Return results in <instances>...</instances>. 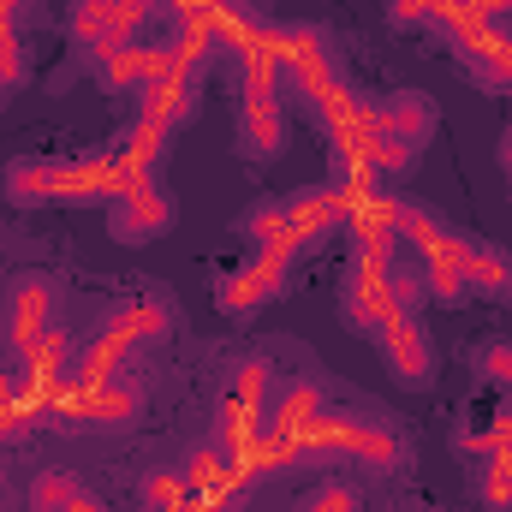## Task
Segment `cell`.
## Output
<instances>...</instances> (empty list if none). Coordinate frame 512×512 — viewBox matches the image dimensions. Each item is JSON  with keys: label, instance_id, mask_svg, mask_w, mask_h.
I'll list each match as a JSON object with an SVG mask.
<instances>
[{"label": "cell", "instance_id": "30bf717a", "mask_svg": "<svg viewBox=\"0 0 512 512\" xmlns=\"http://www.w3.org/2000/svg\"><path fill=\"white\" fill-rule=\"evenodd\" d=\"M120 173L114 155H84V161H54V203H114Z\"/></svg>", "mask_w": 512, "mask_h": 512}, {"label": "cell", "instance_id": "4fadbf2b", "mask_svg": "<svg viewBox=\"0 0 512 512\" xmlns=\"http://www.w3.org/2000/svg\"><path fill=\"white\" fill-rule=\"evenodd\" d=\"M376 131L387 137H399V143H423L429 131H435V96H423V90H393L376 102Z\"/></svg>", "mask_w": 512, "mask_h": 512}, {"label": "cell", "instance_id": "44dd1931", "mask_svg": "<svg viewBox=\"0 0 512 512\" xmlns=\"http://www.w3.org/2000/svg\"><path fill=\"white\" fill-rule=\"evenodd\" d=\"M477 495H483V507L489 512H512V447H501V453L483 459V483H477Z\"/></svg>", "mask_w": 512, "mask_h": 512}, {"label": "cell", "instance_id": "f1b7e54d", "mask_svg": "<svg viewBox=\"0 0 512 512\" xmlns=\"http://www.w3.org/2000/svg\"><path fill=\"white\" fill-rule=\"evenodd\" d=\"M66 512H102V501H96V495H78V501H72Z\"/></svg>", "mask_w": 512, "mask_h": 512}, {"label": "cell", "instance_id": "5bb4252c", "mask_svg": "<svg viewBox=\"0 0 512 512\" xmlns=\"http://www.w3.org/2000/svg\"><path fill=\"white\" fill-rule=\"evenodd\" d=\"M322 411H328L322 387H316V382H292L286 393H280V399H274V411H268V429L304 447V435H310V423H316Z\"/></svg>", "mask_w": 512, "mask_h": 512}, {"label": "cell", "instance_id": "e0dca14e", "mask_svg": "<svg viewBox=\"0 0 512 512\" xmlns=\"http://www.w3.org/2000/svg\"><path fill=\"white\" fill-rule=\"evenodd\" d=\"M6 197L12 203H54V161L48 155H24L6 167Z\"/></svg>", "mask_w": 512, "mask_h": 512}, {"label": "cell", "instance_id": "d4e9b609", "mask_svg": "<svg viewBox=\"0 0 512 512\" xmlns=\"http://www.w3.org/2000/svg\"><path fill=\"white\" fill-rule=\"evenodd\" d=\"M465 447H471L477 459H489V453H501V447H512V399L501 405V411H495V423H489L483 435H471Z\"/></svg>", "mask_w": 512, "mask_h": 512}, {"label": "cell", "instance_id": "4316f807", "mask_svg": "<svg viewBox=\"0 0 512 512\" xmlns=\"http://www.w3.org/2000/svg\"><path fill=\"white\" fill-rule=\"evenodd\" d=\"M304 512H358V495L340 489V483H328V489H316V495L304 501Z\"/></svg>", "mask_w": 512, "mask_h": 512}, {"label": "cell", "instance_id": "1f68e13d", "mask_svg": "<svg viewBox=\"0 0 512 512\" xmlns=\"http://www.w3.org/2000/svg\"><path fill=\"white\" fill-rule=\"evenodd\" d=\"M12 6H18V0H0V12H12Z\"/></svg>", "mask_w": 512, "mask_h": 512}, {"label": "cell", "instance_id": "52a82bcc", "mask_svg": "<svg viewBox=\"0 0 512 512\" xmlns=\"http://www.w3.org/2000/svg\"><path fill=\"white\" fill-rule=\"evenodd\" d=\"M376 340H382V358H387V370H393V382L423 387L429 376H435V352H429V334H423L417 310L387 316L382 328H376Z\"/></svg>", "mask_w": 512, "mask_h": 512}, {"label": "cell", "instance_id": "9a60e30c", "mask_svg": "<svg viewBox=\"0 0 512 512\" xmlns=\"http://www.w3.org/2000/svg\"><path fill=\"white\" fill-rule=\"evenodd\" d=\"M245 149L251 161H274L286 149V114H280V96H245Z\"/></svg>", "mask_w": 512, "mask_h": 512}, {"label": "cell", "instance_id": "6da1fadb", "mask_svg": "<svg viewBox=\"0 0 512 512\" xmlns=\"http://www.w3.org/2000/svg\"><path fill=\"white\" fill-rule=\"evenodd\" d=\"M304 453H346V459H364V465L387 471V465L405 459V441H399V429H387V423L322 411V417L310 423V435H304Z\"/></svg>", "mask_w": 512, "mask_h": 512}, {"label": "cell", "instance_id": "f546056e", "mask_svg": "<svg viewBox=\"0 0 512 512\" xmlns=\"http://www.w3.org/2000/svg\"><path fill=\"white\" fill-rule=\"evenodd\" d=\"M501 161H507V173H512V131L501 137Z\"/></svg>", "mask_w": 512, "mask_h": 512}, {"label": "cell", "instance_id": "ba28073f", "mask_svg": "<svg viewBox=\"0 0 512 512\" xmlns=\"http://www.w3.org/2000/svg\"><path fill=\"white\" fill-rule=\"evenodd\" d=\"M108 227H114V239H126V245L161 239V233L173 227V197L161 191V179H155V185H137V191H120V197L108 203Z\"/></svg>", "mask_w": 512, "mask_h": 512}, {"label": "cell", "instance_id": "3957f363", "mask_svg": "<svg viewBox=\"0 0 512 512\" xmlns=\"http://www.w3.org/2000/svg\"><path fill=\"white\" fill-rule=\"evenodd\" d=\"M370 203V191H358L352 179H322V185H304L286 197V215H292V239L298 245H316L328 239L334 227H352V215Z\"/></svg>", "mask_w": 512, "mask_h": 512}, {"label": "cell", "instance_id": "7c38bea8", "mask_svg": "<svg viewBox=\"0 0 512 512\" xmlns=\"http://www.w3.org/2000/svg\"><path fill=\"white\" fill-rule=\"evenodd\" d=\"M191 108H197V72H167L161 84H143L137 120L155 131H173L179 120H191Z\"/></svg>", "mask_w": 512, "mask_h": 512}, {"label": "cell", "instance_id": "9c48e42d", "mask_svg": "<svg viewBox=\"0 0 512 512\" xmlns=\"http://www.w3.org/2000/svg\"><path fill=\"white\" fill-rule=\"evenodd\" d=\"M42 328H54V280L48 274H18L6 286V340L24 352Z\"/></svg>", "mask_w": 512, "mask_h": 512}, {"label": "cell", "instance_id": "484cf974", "mask_svg": "<svg viewBox=\"0 0 512 512\" xmlns=\"http://www.w3.org/2000/svg\"><path fill=\"white\" fill-rule=\"evenodd\" d=\"M477 370H483V382H501V387H512V346H483Z\"/></svg>", "mask_w": 512, "mask_h": 512}, {"label": "cell", "instance_id": "8992f818", "mask_svg": "<svg viewBox=\"0 0 512 512\" xmlns=\"http://www.w3.org/2000/svg\"><path fill=\"white\" fill-rule=\"evenodd\" d=\"M167 72H185L167 42H126V48H102L96 54V78L108 90H143V84H161Z\"/></svg>", "mask_w": 512, "mask_h": 512}, {"label": "cell", "instance_id": "5b68a950", "mask_svg": "<svg viewBox=\"0 0 512 512\" xmlns=\"http://www.w3.org/2000/svg\"><path fill=\"white\" fill-rule=\"evenodd\" d=\"M286 84H292L310 108H322V102L340 90V60H334L328 36H322L316 24L286 30Z\"/></svg>", "mask_w": 512, "mask_h": 512}, {"label": "cell", "instance_id": "cb8c5ba5", "mask_svg": "<svg viewBox=\"0 0 512 512\" xmlns=\"http://www.w3.org/2000/svg\"><path fill=\"white\" fill-rule=\"evenodd\" d=\"M411 161H417V149H411V143H399V137H387V131L370 137V173H405Z\"/></svg>", "mask_w": 512, "mask_h": 512}, {"label": "cell", "instance_id": "2e32d148", "mask_svg": "<svg viewBox=\"0 0 512 512\" xmlns=\"http://www.w3.org/2000/svg\"><path fill=\"white\" fill-rule=\"evenodd\" d=\"M465 286L483 298H512V251L501 245H465Z\"/></svg>", "mask_w": 512, "mask_h": 512}, {"label": "cell", "instance_id": "ac0fdd59", "mask_svg": "<svg viewBox=\"0 0 512 512\" xmlns=\"http://www.w3.org/2000/svg\"><path fill=\"white\" fill-rule=\"evenodd\" d=\"M239 239H251L256 251H262V245H286V239H292V215H286V197H268V203H256L251 215L239 221Z\"/></svg>", "mask_w": 512, "mask_h": 512}, {"label": "cell", "instance_id": "8fae6325", "mask_svg": "<svg viewBox=\"0 0 512 512\" xmlns=\"http://www.w3.org/2000/svg\"><path fill=\"white\" fill-rule=\"evenodd\" d=\"M465 245H471V239L441 233V239L423 251V286H429L435 304H465V298H471V286H465Z\"/></svg>", "mask_w": 512, "mask_h": 512}, {"label": "cell", "instance_id": "83f0119b", "mask_svg": "<svg viewBox=\"0 0 512 512\" xmlns=\"http://www.w3.org/2000/svg\"><path fill=\"white\" fill-rule=\"evenodd\" d=\"M429 6H435V0H387V12H393V24H399V30L429 24Z\"/></svg>", "mask_w": 512, "mask_h": 512}, {"label": "cell", "instance_id": "603a6c76", "mask_svg": "<svg viewBox=\"0 0 512 512\" xmlns=\"http://www.w3.org/2000/svg\"><path fill=\"white\" fill-rule=\"evenodd\" d=\"M0 78H6V84H24V78H30V66H24V42H18L12 12H0Z\"/></svg>", "mask_w": 512, "mask_h": 512}, {"label": "cell", "instance_id": "7a4b0ae2", "mask_svg": "<svg viewBox=\"0 0 512 512\" xmlns=\"http://www.w3.org/2000/svg\"><path fill=\"white\" fill-rule=\"evenodd\" d=\"M298 251H304L298 239L251 251V262H245V268L221 274V286H215V304H221L227 316H251V310H262L268 298H280V292H286V274H292V256H298Z\"/></svg>", "mask_w": 512, "mask_h": 512}, {"label": "cell", "instance_id": "7402d4cb", "mask_svg": "<svg viewBox=\"0 0 512 512\" xmlns=\"http://www.w3.org/2000/svg\"><path fill=\"white\" fill-rule=\"evenodd\" d=\"M239 405H251V411H268V358H245L239 370H233V387H227Z\"/></svg>", "mask_w": 512, "mask_h": 512}, {"label": "cell", "instance_id": "277c9868", "mask_svg": "<svg viewBox=\"0 0 512 512\" xmlns=\"http://www.w3.org/2000/svg\"><path fill=\"white\" fill-rule=\"evenodd\" d=\"M387 268H393V256H352V262H346V280H340V322H346V328L376 334L387 316H393Z\"/></svg>", "mask_w": 512, "mask_h": 512}, {"label": "cell", "instance_id": "d6986e66", "mask_svg": "<svg viewBox=\"0 0 512 512\" xmlns=\"http://www.w3.org/2000/svg\"><path fill=\"white\" fill-rule=\"evenodd\" d=\"M441 233H447V227H441L423 203H399V197H393V239H399V245H411V251L423 256Z\"/></svg>", "mask_w": 512, "mask_h": 512}, {"label": "cell", "instance_id": "ffe728a7", "mask_svg": "<svg viewBox=\"0 0 512 512\" xmlns=\"http://www.w3.org/2000/svg\"><path fill=\"white\" fill-rule=\"evenodd\" d=\"M78 495H84V483H78L72 471H42V477L30 483V512H66Z\"/></svg>", "mask_w": 512, "mask_h": 512}, {"label": "cell", "instance_id": "4dcf8cb0", "mask_svg": "<svg viewBox=\"0 0 512 512\" xmlns=\"http://www.w3.org/2000/svg\"><path fill=\"white\" fill-rule=\"evenodd\" d=\"M6 90H12V84H6V78H0V102H6Z\"/></svg>", "mask_w": 512, "mask_h": 512}]
</instances>
